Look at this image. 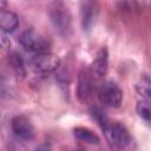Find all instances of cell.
Segmentation results:
<instances>
[{
	"label": "cell",
	"instance_id": "1",
	"mask_svg": "<svg viewBox=\"0 0 151 151\" xmlns=\"http://www.w3.org/2000/svg\"><path fill=\"white\" fill-rule=\"evenodd\" d=\"M48 17L60 35H67L71 28V14L63 0H53L48 6Z\"/></svg>",
	"mask_w": 151,
	"mask_h": 151
},
{
	"label": "cell",
	"instance_id": "2",
	"mask_svg": "<svg viewBox=\"0 0 151 151\" xmlns=\"http://www.w3.org/2000/svg\"><path fill=\"white\" fill-rule=\"evenodd\" d=\"M101 129L106 136L107 142L117 149H124L131 142L129 131L119 123H111L109 120L101 126Z\"/></svg>",
	"mask_w": 151,
	"mask_h": 151
},
{
	"label": "cell",
	"instance_id": "3",
	"mask_svg": "<svg viewBox=\"0 0 151 151\" xmlns=\"http://www.w3.org/2000/svg\"><path fill=\"white\" fill-rule=\"evenodd\" d=\"M98 98L107 107H118L122 104L123 92L113 81H105L98 88Z\"/></svg>",
	"mask_w": 151,
	"mask_h": 151
},
{
	"label": "cell",
	"instance_id": "4",
	"mask_svg": "<svg viewBox=\"0 0 151 151\" xmlns=\"http://www.w3.org/2000/svg\"><path fill=\"white\" fill-rule=\"evenodd\" d=\"M19 42L22 47L31 52L41 53V52H48V41L42 37L39 32L34 29H26L21 33L19 37Z\"/></svg>",
	"mask_w": 151,
	"mask_h": 151
},
{
	"label": "cell",
	"instance_id": "5",
	"mask_svg": "<svg viewBox=\"0 0 151 151\" xmlns=\"http://www.w3.org/2000/svg\"><path fill=\"white\" fill-rule=\"evenodd\" d=\"M33 67L40 73H51L58 70L60 65V60L55 54L50 52H41L37 53L32 59Z\"/></svg>",
	"mask_w": 151,
	"mask_h": 151
},
{
	"label": "cell",
	"instance_id": "6",
	"mask_svg": "<svg viewBox=\"0 0 151 151\" xmlns=\"http://www.w3.org/2000/svg\"><path fill=\"white\" fill-rule=\"evenodd\" d=\"M11 129L20 139L31 140L34 138V127L31 120L24 116H15L11 122Z\"/></svg>",
	"mask_w": 151,
	"mask_h": 151
},
{
	"label": "cell",
	"instance_id": "7",
	"mask_svg": "<svg viewBox=\"0 0 151 151\" xmlns=\"http://www.w3.org/2000/svg\"><path fill=\"white\" fill-rule=\"evenodd\" d=\"M92 74L87 70H81L78 74L77 96L81 101H86L92 93Z\"/></svg>",
	"mask_w": 151,
	"mask_h": 151
},
{
	"label": "cell",
	"instance_id": "8",
	"mask_svg": "<svg viewBox=\"0 0 151 151\" xmlns=\"http://www.w3.org/2000/svg\"><path fill=\"white\" fill-rule=\"evenodd\" d=\"M107 63H109V57H107V51L106 48H101L98 51L92 66H91V74L94 79H101L107 71Z\"/></svg>",
	"mask_w": 151,
	"mask_h": 151
},
{
	"label": "cell",
	"instance_id": "9",
	"mask_svg": "<svg viewBox=\"0 0 151 151\" xmlns=\"http://www.w3.org/2000/svg\"><path fill=\"white\" fill-rule=\"evenodd\" d=\"M0 25H1L2 32L11 33L18 28L19 19H18L17 14H14L11 11H2L1 15H0Z\"/></svg>",
	"mask_w": 151,
	"mask_h": 151
},
{
	"label": "cell",
	"instance_id": "10",
	"mask_svg": "<svg viewBox=\"0 0 151 151\" xmlns=\"http://www.w3.org/2000/svg\"><path fill=\"white\" fill-rule=\"evenodd\" d=\"M73 136L76 139H78L81 143H87L92 145H98L100 143L99 137L87 127H81V126L76 127L73 130Z\"/></svg>",
	"mask_w": 151,
	"mask_h": 151
},
{
	"label": "cell",
	"instance_id": "11",
	"mask_svg": "<svg viewBox=\"0 0 151 151\" xmlns=\"http://www.w3.org/2000/svg\"><path fill=\"white\" fill-rule=\"evenodd\" d=\"M136 110H137V113L140 118L151 123V99L139 100L137 103Z\"/></svg>",
	"mask_w": 151,
	"mask_h": 151
},
{
	"label": "cell",
	"instance_id": "12",
	"mask_svg": "<svg viewBox=\"0 0 151 151\" xmlns=\"http://www.w3.org/2000/svg\"><path fill=\"white\" fill-rule=\"evenodd\" d=\"M8 63H9L11 67L13 68V71L17 74H19V76H24L25 74L24 64H22V60H21V58H20L19 54L12 53L11 55H8Z\"/></svg>",
	"mask_w": 151,
	"mask_h": 151
},
{
	"label": "cell",
	"instance_id": "13",
	"mask_svg": "<svg viewBox=\"0 0 151 151\" xmlns=\"http://www.w3.org/2000/svg\"><path fill=\"white\" fill-rule=\"evenodd\" d=\"M92 6L91 5H86L84 7V15H83V24H84V27H88L90 24L92 22V19H93V11H92Z\"/></svg>",
	"mask_w": 151,
	"mask_h": 151
}]
</instances>
